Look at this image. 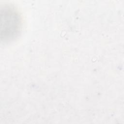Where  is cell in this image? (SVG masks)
I'll list each match as a JSON object with an SVG mask.
<instances>
[{
  "instance_id": "obj_1",
  "label": "cell",
  "mask_w": 124,
  "mask_h": 124,
  "mask_svg": "<svg viewBox=\"0 0 124 124\" xmlns=\"http://www.w3.org/2000/svg\"><path fill=\"white\" fill-rule=\"evenodd\" d=\"M21 19L18 12L13 7L4 6L0 9V38L4 42L17 37L21 29Z\"/></svg>"
}]
</instances>
